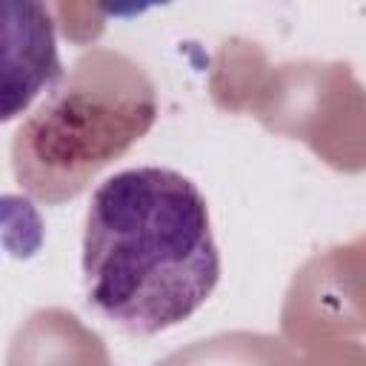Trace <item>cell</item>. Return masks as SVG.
<instances>
[{
    "label": "cell",
    "instance_id": "6da1fadb",
    "mask_svg": "<svg viewBox=\"0 0 366 366\" xmlns=\"http://www.w3.org/2000/svg\"><path fill=\"white\" fill-rule=\"evenodd\" d=\"M220 280V252L200 189L163 166L106 177L83 226L86 300L132 335L189 320Z\"/></svg>",
    "mask_w": 366,
    "mask_h": 366
},
{
    "label": "cell",
    "instance_id": "7a4b0ae2",
    "mask_svg": "<svg viewBox=\"0 0 366 366\" xmlns=\"http://www.w3.org/2000/svg\"><path fill=\"white\" fill-rule=\"evenodd\" d=\"M94 80V57L77 63V71L71 74L66 89H57L49 103L37 112L34 120H29L17 140H46L49 137V163L66 149L60 166L54 169V183L63 186L60 197L80 192L83 180L94 174V169L106 166L114 154H120L129 143H134L154 120V97L134 103L123 112L112 114V106L100 97V92H92ZM51 197V189H49Z\"/></svg>",
    "mask_w": 366,
    "mask_h": 366
},
{
    "label": "cell",
    "instance_id": "3957f363",
    "mask_svg": "<svg viewBox=\"0 0 366 366\" xmlns=\"http://www.w3.org/2000/svg\"><path fill=\"white\" fill-rule=\"evenodd\" d=\"M60 77L51 11L37 0H0V123L20 117Z\"/></svg>",
    "mask_w": 366,
    "mask_h": 366
}]
</instances>
